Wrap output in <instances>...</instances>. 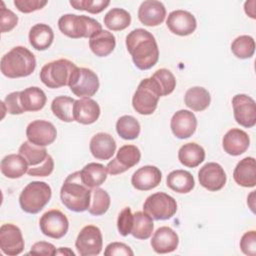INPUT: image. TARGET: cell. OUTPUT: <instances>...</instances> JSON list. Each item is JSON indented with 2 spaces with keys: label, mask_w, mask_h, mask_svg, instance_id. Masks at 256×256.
<instances>
[{
  "label": "cell",
  "mask_w": 256,
  "mask_h": 256,
  "mask_svg": "<svg viewBox=\"0 0 256 256\" xmlns=\"http://www.w3.org/2000/svg\"><path fill=\"white\" fill-rule=\"evenodd\" d=\"M47 101L44 91L39 87H28L20 91V103L24 112L41 110Z\"/></svg>",
  "instance_id": "obj_29"
},
{
  "label": "cell",
  "mask_w": 256,
  "mask_h": 256,
  "mask_svg": "<svg viewBox=\"0 0 256 256\" xmlns=\"http://www.w3.org/2000/svg\"><path fill=\"white\" fill-rule=\"evenodd\" d=\"M19 154L24 157L29 168L40 166L49 156L45 147L37 146L29 141H25L21 144Z\"/></svg>",
  "instance_id": "obj_34"
},
{
  "label": "cell",
  "mask_w": 256,
  "mask_h": 256,
  "mask_svg": "<svg viewBox=\"0 0 256 256\" xmlns=\"http://www.w3.org/2000/svg\"><path fill=\"white\" fill-rule=\"evenodd\" d=\"M154 229L152 218L144 211H137L133 214V225L131 234L134 238L139 240L148 239Z\"/></svg>",
  "instance_id": "obj_35"
},
{
  "label": "cell",
  "mask_w": 256,
  "mask_h": 256,
  "mask_svg": "<svg viewBox=\"0 0 256 256\" xmlns=\"http://www.w3.org/2000/svg\"><path fill=\"white\" fill-rule=\"evenodd\" d=\"M241 251L245 255L255 256L256 254V232L254 230L248 231L243 234L240 240Z\"/></svg>",
  "instance_id": "obj_46"
},
{
  "label": "cell",
  "mask_w": 256,
  "mask_h": 256,
  "mask_svg": "<svg viewBox=\"0 0 256 256\" xmlns=\"http://www.w3.org/2000/svg\"><path fill=\"white\" fill-rule=\"evenodd\" d=\"M116 131L121 138L125 140H133L140 134V124L135 117L131 115H123L116 122Z\"/></svg>",
  "instance_id": "obj_39"
},
{
  "label": "cell",
  "mask_w": 256,
  "mask_h": 256,
  "mask_svg": "<svg viewBox=\"0 0 256 256\" xmlns=\"http://www.w3.org/2000/svg\"><path fill=\"white\" fill-rule=\"evenodd\" d=\"M179 237L177 233L168 226L158 228L151 239V247L158 254H166L177 249Z\"/></svg>",
  "instance_id": "obj_21"
},
{
  "label": "cell",
  "mask_w": 256,
  "mask_h": 256,
  "mask_svg": "<svg viewBox=\"0 0 256 256\" xmlns=\"http://www.w3.org/2000/svg\"><path fill=\"white\" fill-rule=\"evenodd\" d=\"M56 254H60V255H72V256L75 255V253H74L72 250H70L69 248H67V247H60L58 250H56Z\"/></svg>",
  "instance_id": "obj_51"
},
{
  "label": "cell",
  "mask_w": 256,
  "mask_h": 256,
  "mask_svg": "<svg viewBox=\"0 0 256 256\" xmlns=\"http://www.w3.org/2000/svg\"><path fill=\"white\" fill-rule=\"evenodd\" d=\"M143 211L152 219L168 220L175 215L177 202L172 196L164 192H156L146 198Z\"/></svg>",
  "instance_id": "obj_8"
},
{
  "label": "cell",
  "mask_w": 256,
  "mask_h": 256,
  "mask_svg": "<svg viewBox=\"0 0 256 256\" xmlns=\"http://www.w3.org/2000/svg\"><path fill=\"white\" fill-rule=\"evenodd\" d=\"M105 26L112 31H121L131 24V15L122 8H112L104 16Z\"/></svg>",
  "instance_id": "obj_36"
},
{
  "label": "cell",
  "mask_w": 256,
  "mask_h": 256,
  "mask_svg": "<svg viewBox=\"0 0 256 256\" xmlns=\"http://www.w3.org/2000/svg\"><path fill=\"white\" fill-rule=\"evenodd\" d=\"M178 159L180 163L189 168L199 166L205 159V150L196 143H186L180 147L178 151Z\"/></svg>",
  "instance_id": "obj_32"
},
{
  "label": "cell",
  "mask_w": 256,
  "mask_h": 256,
  "mask_svg": "<svg viewBox=\"0 0 256 256\" xmlns=\"http://www.w3.org/2000/svg\"><path fill=\"white\" fill-rule=\"evenodd\" d=\"M170 127L175 137L186 139L191 137L197 128V119L189 110H179L171 118Z\"/></svg>",
  "instance_id": "obj_18"
},
{
  "label": "cell",
  "mask_w": 256,
  "mask_h": 256,
  "mask_svg": "<svg viewBox=\"0 0 256 256\" xmlns=\"http://www.w3.org/2000/svg\"><path fill=\"white\" fill-rule=\"evenodd\" d=\"M107 169L100 163L91 162L85 165L80 171L82 182L89 188H95L102 185L107 179Z\"/></svg>",
  "instance_id": "obj_30"
},
{
  "label": "cell",
  "mask_w": 256,
  "mask_h": 256,
  "mask_svg": "<svg viewBox=\"0 0 256 256\" xmlns=\"http://www.w3.org/2000/svg\"><path fill=\"white\" fill-rule=\"evenodd\" d=\"M59 30L67 37L73 39L90 38L102 30L101 24L86 15L64 14L58 20Z\"/></svg>",
  "instance_id": "obj_4"
},
{
  "label": "cell",
  "mask_w": 256,
  "mask_h": 256,
  "mask_svg": "<svg viewBox=\"0 0 256 256\" xmlns=\"http://www.w3.org/2000/svg\"><path fill=\"white\" fill-rule=\"evenodd\" d=\"M166 17V9L162 2L147 0L141 3L138 9V18L145 26H158Z\"/></svg>",
  "instance_id": "obj_20"
},
{
  "label": "cell",
  "mask_w": 256,
  "mask_h": 256,
  "mask_svg": "<svg viewBox=\"0 0 256 256\" xmlns=\"http://www.w3.org/2000/svg\"><path fill=\"white\" fill-rule=\"evenodd\" d=\"M24 239L19 227L6 223L0 228V248L8 256H16L24 250Z\"/></svg>",
  "instance_id": "obj_14"
},
{
  "label": "cell",
  "mask_w": 256,
  "mask_h": 256,
  "mask_svg": "<svg viewBox=\"0 0 256 256\" xmlns=\"http://www.w3.org/2000/svg\"><path fill=\"white\" fill-rule=\"evenodd\" d=\"M115 46L116 38L107 30H101L89 38V47L98 57L108 56L113 52Z\"/></svg>",
  "instance_id": "obj_26"
},
{
  "label": "cell",
  "mask_w": 256,
  "mask_h": 256,
  "mask_svg": "<svg viewBox=\"0 0 256 256\" xmlns=\"http://www.w3.org/2000/svg\"><path fill=\"white\" fill-rule=\"evenodd\" d=\"M28 254L52 256V255H56V248L52 243L40 241V242H36L32 245L31 250L28 252Z\"/></svg>",
  "instance_id": "obj_50"
},
{
  "label": "cell",
  "mask_w": 256,
  "mask_h": 256,
  "mask_svg": "<svg viewBox=\"0 0 256 256\" xmlns=\"http://www.w3.org/2000/svg\"><path fill=\"white\" fill-rule=\"evenodd\" d=\"M18 23V17L17 15L12 12L10 9H7L4 5V2H2V8H1V32H9L11 31Z\"/></svg>",
  "instance_id": "obj_45"
},
{
  "label": "cell",
  "mask_w": 256,
  "mask_h": 256,
  "mask_svg": "<svg viewBox=\"0 0 256 256\" xmlns=\"http://www.w3.org/2000/svg\"><path fill=\"white\" fill-rule=\"evenodd\" d=\"M250 145V138L248 134L237 128H232L224 135L222 139V146L224 151L232 156H238L246 152Z\"/></svg>",
  "instance_id": "obj_23"
},
{
  "label": "cell",
  "mask_w": 256,
  "mask_h": 256,
  "mask_svg": "<svg viewBox=\"0 0 256 256\" xmlns=\"http://www.w3.org/2000/svg\"><path fill=\"white\" fill-rule=\"evenodd\" d=\"M151 77L159 85L162 96H167L174 91L176 87V79L172 72H170L168 69H158Z\"/></svg>",
  "instance_id": "obj_41"
},
{
  "label": "cell",
  "mask_w": 256,
  "mask_h": 256,
  "mask_svg": "<svg viewBox=\"0 0 256 256\" xmlns=\"http://www.w3.org/2000/svg\"><path fill=\"white\" fill-rule=\"evenodd\" d=\"M28 37L31 46L34 49L38 51H43L48 49L53 43L54 33L49 25L44 23H38L31 27Z\"/></svg>",
  "instance_id": "obj_27"
},
{
  "label": "cell",
  "mask_w": 256,
  "mask_h": 256,
  "mask_svg": "<svg viewBox=\"0 0 256 256\" xmlns=\"http://www.w3.org/2000/svg\"><path fill=\"white\" fill-rule=\"evenodd\" d=\"M162 179V173L159 168L152 165H146L137 169L131 178L133 187L140 191H148L157 187Z\"/></svg>",
  "instance_id": "obj_19"
},
{
  "label": "cell",
  "mask_w": 256,
  "mask_h": 256,
  "mask_svg": "<svg viewBox=\"0 0 256 256\" xmlns=\"http://www.w3.org/2000/svg\"><path fill=\"white\" fill-rule=\"evenodd\" d=\"M141 152L135 145H123L119 148L117 155L106 166L107 172L111 175L121 174L139 163Z\"/></svg>",
  "instance_id": "obj_13"
},
{
  "label": "cell",
  "mask_w": 256,
  "mask_h": 256,
  "mask_svg": "<svg viewBox=\"0 0 256 256\" xmlns=\"http://www.w3.org/2000/svg\"><path fill=\"white\" fill-rule=\"evenodd\" d=\"M233 114L236 122L245 127L252 128L256 124V104L253 98L246 94H237L232 98Z\"/></svg>",
  "instance_id": "obj_12"
},
{
  "label": "cell",
  "mask_w": 256,
  "mask_h": 256,
  "mask_svg": "<svg viewBox=\"0 0 256 256\" xmlns=\"http://www.w3.org/2000/svg\"><path fill=\"white\" fill-rule=\"evenodd\" d=\"M0 67L2 74L8 78L27 77L34 72L36 59L26 47L16 46L2 56Z\"/></svg>",
  "instance_id": "obj_3"
},
{
  "label": "cell",
  "mask_w": 256,
  "mask_h": 256,
  "mask_svg": "<svg viewBox=\"0 0 256 256\" xmlns=\"http://www.w3.org/2000/svg\"><path fill=\"white\" fill-rule=\"evenodd\" d=\"M199 183L209 191H219L226 184L227 176L222 166L215 162L203 165L198 171Z\"/></svg>",
  "instance_id": "obj_16"
},
{
  "label": "cell",
  "mask_w": 256,
  "mask_h": 256,
  "mask_svg": "<svg viewBox=\"0 0 256 256\" xmlns=\"http://www.w3.org/2000/svg\"><path fill=\"white\" fill-rule=\"evenodd\" d=\"M51 196V187L46 182L32 181L20 193L19 204L24 212L37 214L50 201Z\"/></svg>",
  "instance_id": "obj_5"
},
{
  "label": "cell",
  "mask_w": 256,
  "mask_h": 256,
  "mask_svg": "<svg viewBox=\"0 0 256 256\" xmlns=\"http://www.w3.org/2000/svg\"><path fill=\"white\" fill-rule=\"evenodd\" d=\"M91 190L82 182L80 171H76L66 177L60 190V198L69 210L84 212L90 205Z\"/></svg>",
  "instance_id": "obj_2"
},
{
  "label": "cell",
  "mask_w": 256,
  "mask_h": 256,
  "mask_svg": "<svg viewBox=\"0 0 256 256\" xmlns=\"http://www.w3.org/2000/svg\"><path fill=\"white\" fill-rule=\"evenodd\" d=\"M26 136L29 142L37 146H48L57 137L55 126L46 120H34L26 128Z\"/></svg>",
  "instance_id": "obj_15"
},
{
  "label": "cell",
  "mask_w": 256,
  "mask_h": 256,
  "mask_svg": "<svg viewBox=\"0 0 256 256\" xmlns=\"http://www.w3.org/2000/svg\"><path fill=\"white\" fill-rule=\"evenodd\" d=\"M111 199L109 194L102 188L95 187L91 190V200L88 207V212L94 216L105 214L110 207Z\"/></svg>",
  "instance_id": "obj_38"
},
{
  "label": "cell",
  "mask_w": 256,
  "mask_h": 256,
  "mask_svg": "<svg viewBox=\"0 0 256 256\" xmlns=\"http://www.w3.org/2000/svg\"><path fill=\"white\" fill-rule=\"evenodd\" d=\"M185 105L193 111L201 112L204 111L211 102V96L208 90L203 87L195 86L189 88L184 96Z\"/></svg>",
  "instance_id": "obj_33"
},
{
  "label": "cell",
  "mask_w": 256,
  "mask_h": 256,
  "mask_svg": "<svg viewBox=\"0 0 256 256\" xmlns=\"http://www.w3.org/2000/svg\"><path fill=\"white\" fill-rule=\"evenodd\" d=\"M48 2L42 0H14L15 7L22 13H31L42 9Z\"/></svg>",
  "instance_id": "obj_47"
},
{
  "label": "cell",
  "mask_w": 256,
  "mask_h": 256,
  "mask_svg": "<svg viewBox=\"0 0 256 256\" xmlns=\"http://www.w3.org/2000/svg\"><path fill=\"white\" fill-rule=\"evenodd\" d=\"M126 48L133 63L140 70H148L158 62L157 42L154 36L143 28H137L126 36Z\"/></svg>",
  "instance_id": "obj_1"
},
{
  "label": "cell",
  "mask_w": 256,
  "mask_h": 256,
  "mask_svg": "<svg viewBox=\"0 0 256 256\" xmlns=\"http://www.w3.org/2000/svg\"><path fill=\"white\" fill-rule=\"evenodd\" d=\"M133 225V214L129 207H125L119 214L117 219V228L122 236L131 234Z\"/></svg>",
  "instance_id": "obj_43"
},
{
  "label": "cell",
  "mask_w": 256,
  "mask_h": 256,
  "mask_svg": "<svg viewBox=\"0 0 256 256\" xmlns=\"http://www.w3.org/2000/svg\"><path fill=\"white\" fill-rule=\"evenodd\" d=\"M78 67L67 59H58L45 64L40 71V80L48 88L57 89L69 86L70 80Z\"/></svg>",
  "instance_id": "obj_6"
},
{
  "label": "cell",
  "mask_w": 256,
  "mask_h": 256,
  "mask_svg": "<svg viewBox=\"0 0 256 256\" xmlns=\"http://www.w3.org/2000/svg\"><path fill=\"white\" fill-rule=\"evenodd\" d=\"M70 5L76 10L87 11L92 14H98L102 12L109 4L110 1L105 0H71Z\"/></svg>",
  "instance_id": "obj_42"
},
{
  "label": "cell",
  "mask_w": 256,
  "mask_h": 256,
  "mask_svg": "<svg viewBox=\"0 0 256 256\" xmlns=\"http://www.w3.org/2000/svg\"><path fill=\"white\" fill-rule=\"evenodd\" d=\"M162 96L157 82L152 78L143 79L132 98L134 110L141 115H151L157 108L159 98Z\"/></svg>",
  "instance_id": "obj_7"
},
{
  "label": "cell",
  "mask_w": 256,
  "mask_h": 256,
  "mask_svg": "<svg viewBox=\"0 0 256 256\" xmlns=\"http://www.w3.org/2000/svg\"><path fill=\"white\" fill-rule=\"evenodd\" d=\"M231 51L237 58H251L255 52V41L253 37L249 35L238 36L231 44Z\"/></svg>",
  "instance_id": "obj_40"
},
{
  "label": "cell",
  "mask_w": 256,
  "mask_h": 256,
  "mask_svg": "<svg viewBox=\"0 0 256 256\" xmlns=\"http://www.w3.org/2000/svg\"><path fill=\"white\" fill-rule=\"evenodd\" d=\"M234 181L242 187H254L256 185V163L253 157L240 160L233 172Z\"/></svg>",
  "instance_id": "obj_25"
},
{
  "label": "cell",
  "mask_w": 256,
  "mask_h": 256,
  "mask_svg": "<svg viewBox=\"0 0 256 256\" xmlns=\"http://www.w3.org/2000/svg\"><path fill=\"white\" fill-rule=\"evenodd\" d=\"M166 25L173 34L187 36L196 30L197 21L194 15L188 11L175 10L169 13Z\"/></svg>",
  "instance_id": "obj_17"
},
{
  "label": "cell",
  "mask_w": 256,
  "mask_h": 256,
  "mask_svg": "<svg viewBox=\"0 0 256 256\" xmlns=\"http://www.w3.org/2000/svg\"><path fill=\"white\" fill-rule=\"evenodd\" d=\"M104 255L113 256V255H125V256H133L134 252L131 248L121 242H112L106 246L104 251Z\"/></svg>",
  "instance_id": "obj_49"
},
{
  "label": "cell",
  "mask_w": 256,
  "mask_h": 256,
  "mask_svg": "<svg viewBox=\"0 0 256 256\" xmlns=\"http://www.w3.org/2000/svg\"><path fill=\"white\" fill-rule=\"evenodd\" d=\"M89 148L94 158L108 160L112 158L116 151V142L110 134L99 132L91 138Z\"/></svg>",
  "instance_id": "obj_24"
},
{
  "label": "cell",
  "mask_w": 256,
  "mask_h": 256,
  "mask_svg": "<svg viewBox=\"0 0 256 256\" xmlns=\"http://www.w3.org/2000/svg\"><path fill=\"white\" fill-rule=\"evenodd\" d=\"M54 169V161L53 158L49 155L47 159L38 167H30L28 168L27 174L30 176H38V177H45L50 175Z\"/></svg>",
  "instance_id": "obj_48"
},
{
  "label": "cell",
  "mask_w": 256,
  "mask_h": 256,
  "mask_svg": "<svg viewBox=\"0 0 256 256\" xmlns=\"http://www.w3.org/2000/svg\"><path fill=\"white\" fill-rule=\"evenodd\" d=\"M100 106L91 98L75 100L73 106L74 120L83 125H90L96 122L100 116Z\"/></svg>",
  "instance_id": "obj_22"
},
{
  "label": "cell",
  "mask_w": 256,
  "mask_h": 256,
  "mask_svg": "<svg viewBox=\"0 0 256 256\" xmlns=\"http://www.w3.org/2000/svg\"><path fill=\"white\" fill-rule=\"evenodd\" d=\"M1 172L10 179L22 177L28 171V164L24 157L20 154H9L1 160Z\"/></svg>",
  "instance_id": "obj_28"
},
{
  "label": "cell",
  "mask_w": 256,
  "mask_h": 256,
  "mask_svg": "<svg viewBox=\"0 0 256 256\" xmlns=\"http://www.w3.org/2000/svg\"><path fill=\"white\" fill-rule=\"evenodd\" d=\"M75 247L78 254L81 256L98 255L103 247L101 230L94 225L83 227L76 238Z\"/></svg>",
  "instance_id": "obj_10"
},
{
  "label": "cell",
  "mask_w": 256,
  "mask_h": 256,
  "mask_svg": "<svg viewBox=\"0 0 256 256\" xmlns=\"http://www.w3.org/2000/svg\"><path fill=\"white\" fill-rule=\"evenodd\" d=\"M167 186L177 193H188L195 186V180L192 174L186 170H174L170 172L166 179Z\"/></svg>",
  "instance_id": "obj_31"
},
{
  "label": "cell",
  "mask_w": 256,
  "mask_h": 256,
  "mask_svg": "<svg viewBox=\"0 0 256 256\" xmlns=\"http://www.w3.org/2000/svg\"><path fill=\"white\" fill-rule=\"evenodd\" d=\"M3 107L5 108V112L12 115H19L24 113V110L20 103V91L12 92L8 94L4 101L2 102Z\"/></svg>",
  "instance_id": "obj_44"
},
{
  "label": "cell",
  "mask_w": 256,
  "mask_h": 256,
  "mask_svg": "<svg viewBox=\"0 0 256 256\" xmlns=\"http://www.w3.org/2000/svg\"><path fill=\"white\" fill-rule=\"evenodd\" d=\"M99 79L94 71L88 68H77L74 72L69 87L72 93L80 98H90L99 89Z\"/></svg>",
  "instance_id": "obj_9"
},
{
  "label": "cell",
  "mask_w": 256,
  "mask_h": 256,
  "mask_svg": "<svg viewBox=\"0 0 256 256\" xmlns=\"http://www.w3.org/2000/svg\"><path fill=\"white\" fill-rule=\"evenodd\" d=\"M75 100L68 96H58L51 103V110L58 119L63 122H72L74 120L73 106Z\"/></svg>",
  "instance_id": "obj_37"
},
{
  "label": "cell",
  "mask_w": 256,
  "mask_h": 256,
  "mask_svg": "<svg viewBox=\"0 0 256 256\" xmlns=\"http://www.w3.org/2000/svg\"><path fill=\"white\" fill-rule=\"evenodd\" d=\"M39 226L41 232L45 236L53 239H60L68 232L69 221L65 214L60 210L52 209L41 216Z\"/></svg>",
  "instance_id": "obj_11"
}]
</instances>
